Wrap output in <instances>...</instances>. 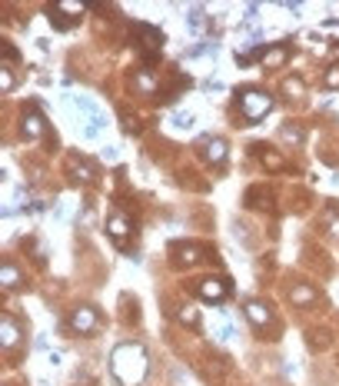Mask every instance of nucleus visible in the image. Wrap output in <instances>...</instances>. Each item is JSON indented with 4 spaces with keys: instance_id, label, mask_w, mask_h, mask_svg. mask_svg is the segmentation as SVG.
<instances>
[{
    "instance_id": "obj_13",
    "label": "nucleus",
    "mask_w": 339,
    "mask_h": 386,
    "mask_svg": "<svg viewBox=\"0 0 339 386\" xmlns=\"http://www.w3.org/2000/svg\"><path fill=\"white\" fill-rule=\"evenodd\" d=\"M0 287L4 290H23V273L17 270L13 260L4 256V263H0Z\"/></svg>"
},
{
    "instance_id": "obj_19",
    "label": "nucleus",
    "mask_w": 339,
    "mask_h": 386,
    "mask_svg": "<svg viewBox=\"0 0 339 386\" xmlns=\"http://www.w3.org/2000/svg\"><path fill=\"white\" fill-rule=\"evenodd\" d=\"M280 93H283L286 100H303V93H306V84L299 77H286L283 87H280Z\"/></svg>"
},
{
    "instance_id": "obj_7",
    "label": "nucleus",
    "mask_w": 339,
    "mask_h": 386,
    "mask_svg": "<svg viewBox=\"0 0 339 386\" xmlns=\"http://www.w3.org/2000/svg\"><path fill=\"white\" fill-rule=\"evenodd\" d=\"M21 133L23 140H44L47 133H50V123H47V117L40 113V107H23V117H21Z\"/></svg>"
},
{
    "instance_id": "obj_20",
    "label": "nucleus",
    "mask_w": 339,
    "mask_h": 386,
    "mask_svg": "<svg viewBox=\"0 0 339 386\" xmlns=\"http://www.w3.org/2000/svg\"><path fill=\"white\" fill-rule=\"evenodd\" d=\"M280 137L289 140V144H303V140H306V130H303L299 123H283V127H280Z\"/></svg>"
},
{
    "instance_id": "obj_27",
    "label": "nucleus",
    "mask_w": 339,
    "mask_h": 386,
    "mask_svg": "<svg viewBox=\"0 0 339 386\" xmlns=\"http://www.w3.org/2000/svg\"><path fill=\"white\" fill-rule=\"evenodd\" d=\"M173 123H176V127H180V130H186V127L193 123V117H190V113H176V117H173Z\"/></svg>"
},
{
    "instance_id": "obj_11",
    "label": "nucleus",
    "mask_w": 339,
    "mask_h": 386,
    "mask_svg": "<svg viewBox=\"0 0 339 386\" xmlns=\"http://www.w3.org/2000/svg\"><path fill=\"white\" fill-rule=\"evenodd\" d=\"M0 343H4V353H13L17 346H21V327L13 317H0Z\"/></svg>"
},
{
    "instance_id": "obj_6",
    "label": "nucleus",
    "mask_w": 339,
    "mask_h": 386,
    "mask_svg": "<svg viewBox=\"0 0 339 386\" xmlns=\"http://www.w3.org/2000/svg\"><path fill=\"white\" fill-rule=\"evenodd\" d=\"M243 313H246V320L253 323V330L260 333L263 340H270L266 333L273 327V307L263 303V300H246V303H243Z\"/></svg>"
},
{
    "instance_id": "obj_25",
    "label": "nucleus",
    "mask_w": 339,
    "mask_h": 386,
    "mask_svg": "<svg viewBox=\"0 0 339 386\" xmlns=\"http://www.w3.org/2000/svg\"><path fill=\"white\" fill-rule=\"evenodd\" d=\"M207 23V17H203V7H197V11H190V30H200Z\"/></svg>"
},
{
    "instance_id": "obj_2",
    "label": "nucleus",
    "mask_w": 339,
    "mask_h": 386,
    "mask_svg": "<svg viewBox=\"0 0 339 386\" xmlns=\"http://www.w3.org/2000/svg\"><path fill=\"white\" fill-rule=\"evenodd\" d=\"M273 93L270 90H263V87H240L236 90V107H240V117L246 123H260L266 120V113L273 110Z\"/></svg>"
},
{
    "instance_id": "obj_5",
    "label": "nucleus",
    "mask_w": 339,
    "mask_h": 386,
    "mask_svg": "<svg viewBox=\"0 0 339 386\" xmlns=\"http://www.w3.org/2000/svg\"><path fill=\"white\" fill-rule=\"evenodd\" d=\"M84 11H87L84 4H70V0H64V4H47V17H50V23H54L57 30H70V27H77L80 13Z\"/></svg>"
},
{
    "instance_id": "obj_15",
    "label": "nucleus",
    "mask_w": 339,
    "mask_h": 386,
    "mask_svg": "<svg viewBox=\"0 0 339 386\" xmlns=\"http://www.w3.org/2000/svg\"><path fill=\"white\" fill-rule=\"evenodd\" d=\"M67 174L77 180V183H90V180L97 177V170L90 164H80V157H70V160H67Z\"/></svg>"
},
{
    "instance_id": "obj_10",
    "label": "nucleus",
    "mask_w": 339,
    "mask_h": 386,
    "mask_svg": "<svg viewBox=\"0 0 339 386\" xmlns=\"http://www.w3.org/2000/svg\"><path fill=\"white\" fill-rule=\"evenodd\" d=\"M70 330L74 333H97L100 330V310L97 307H77L70 317Z\"/></svg>"
},
{
    "instance_id": "obj_12",
    "label": "nucleus",
    "mask_w": 339,
    "mask_h": 386,
    "mask_svg": "<svg viewBox=\"0 0 339 386\" xmlns=\"http://www.w3.org/2000/svg\"><path fill=\"white\" fill-rule=\"evenodd\" d=\"M286 300H289L293 307H313L319 300V293L309 287V283H293V287L286 290Z\"/></svg>"
},
{
    "instance_id": "obj_17",
    "label": "nucleus",
    "mask_w": 339,
    "mask_h": 386,
    "mask_svg": "<svg viewBox=\"0 0 339 386\" xmlns=\"http://www.w3.org/2000/svg\"><path fill=\"white\" fill-rule=\"evenodd\" d=\"M253 154H260V160H263V166L266 170H283V157L276 154V150H270V147H263V144H256L253 147Z\"/></svg>"
},
{
    "instance_id": "obj_9",
    "label": "nucleus",
    "mask_w": 339,
    "mask_h": 386,
    "mask_svg": "<svg viewBox=\"0 0 339 386\" xmlns=\"http://www.w3.org/2000/svg\"><path fill=\"white\" fill-rule=\"evenodd\" d=\"M200 157L213 166H223L226 164V157H230V144H226V137H207L203 144H200Z\"/></svg>"
},
{
    "instance_id": "obj_26",
    "label": "nucleus",
    "mask_w": 339,
    "mask_h": 386,
    "mask_svg": "<svg viewBox=\"0 0 339 386\" xmlns=\"http://www.w3.org/2000/svg\"><path fill=\"white\" fill-rule=\"evenodd\" d=\"M123 127H127L130 133L140 130V123H137V117H133V113H123Z\"/></svg>"
},
{
    "instance_id": "obj_18",
    "label": "nucleus",
    "mask_w": 339,
    "mask_h": 386,
    "mask_svg": "<svg viewBox=\"0 0 339 386\" xmlns=\"http://www.w3.org/2000/svg\"><path fill=\"white\" fill-rule=\"evenodd\" d=\"M130 84H133V90H140L143 97H154V93H156V77L150 74V70H140Z\"/></svg>"
},
{
    "instance_id": "obj_4",
    "label": "nucleus",
    "mask_w": 339,
    "mask_h": 386,
    "mask_svg": "<svg viewBox=\"0 0 339 386\" xmlns=\"http://www.w3.org/2000/svg\"><path fill=\"white\" fill-rule=\"evenodd\" d=\"M230 293H233L230 276H203L197 283V297L203 303H223V300H230Z\"/></svg>"
},
{
    "instance_id": "obj_22",
    "label": "nucleus",
    "mask_w": 339,
    "mask_h": 386,
    "mask_svg": "<svg viewBox=\"0 0 339 386\" xmlns=\"http://www.w3.org/2000/svg\"><path fill=\"white\" fill-rule=\"evenodd\" d=\"M176 320L183 323V327H200V310L197 307H176Z\"/></svg>"
},
{
    "instance_id": "obj_14",
    "label": "nucleus",
    "mask_w": 339,
    "mask_h": 386,
    "mask_svg": "<svg viewBox=\"0 0 339 386\" xmlns=\"http://www.w3.org/2000/svg\"><path fill=\"white\" fill-rule=\"evenodd\" d=\"M293 57V40H283L280 47H270L266 54H263V67H270V70H276V67H283L286 60Z\"/></svg>"
},
{
    "instance_id": "obj_1",
    "label": "nucleus",
    "mask_w": 339,
    "mask_h": 386,
    "mask_svg": "<svg viewBox=\"0 0 339 386\" xmlns=\"http://www.w3.org/2000/svg\"><path fill=\"white\" fill-rule=\"evenodd\" d=\"M110 373L120 386H140L150 376V350L143 343H120L110 353Z\"/></svg>"
},
{
    "instance_id": "obj_3",
    "label": "nucleus",
    "mask_w": 339,
    "mask_h": 386,
    "mask_svg": "<svg viewBox=\"0 0 339 386\" xmlns=\"http://www.w3.org/2000/svg\"><path fill=\"white\" fill-rule=\"evenodd\" d=\"M107 233L110 240H113V246H120V250H130V233H133V220L130 213L123 207H113L107 217Z\"/></svg>"
},
{
    "instance_id": "obj_8",
    "label": "nucleus",
    "mask_w": 339,
    "mask_h": 386,
    "mask_svg": "<svg viewBox=\"0 0 339 386\" xmlns=\"http://www.w3.org/2000/svg\"><path fill=\"white\" fill-rule=\"evenodd\" d=\"M133 37L140 40L137 47H143V57L146 60H156L160 57V44H163V33L150 27V23H133Z\"/></svg>"
},
{
    "instance_id": "obj_16",
    "label": "nucleus",
    "mask_w": 339,
    "mask_h": 386,
    "mask_svg": "<svg viewBox=\"0 0 339 386\" xmlns=\"http://www.w3.org/2000/svg\"><path fill=\"white\" fill-rule=\"evenodd\" d=\"M200 260V246H190V243H173V263L176 266H190Z\"/></svg>"
},
{
    "instance_id": "obj_23",
    "label": "nucleus",
    "mask_w": 339,
    "mask_h": 386,
    "mask_svg": "<svg viewBox=\"0 0 339 386\" xmlns=\"http://www.w3.org/2000/svg\"><path fill=\"white\" fill-rule=\"evenodd\" d=\"M0 87H4V93H11V90L17 87V74H13L7 64H4V74H0Z\"/></svg>"
},
{
    "instance_id": "obj_24",
    "label": "nucleus",
    "mask_w": 339,
    "mask_h": 386,
    "mask_svg": "<svg viewBox=\"0 0 339 386\" xmlns=\"http://www.w3.org/2000/svg\"><path fill=\"white\" fill-rule=\"evenodd\" d=\"M326 90H339V64H333L326 70Z\"/></svg>"
},
{
    "instance_id": "obj_21",
    "label": "nucleus",
    "mask_w": 339,
    "mask_h": 386,
    "mask_svg": "<svg viewBox=\"0 0 339 386\" xmlns=\"http://www.w3.org/2000/svg\"><path fill=\"white\" fill-rule=\"evenodd\" d=\"M323 227L329 230V237H336L339 240V203H333V207L323 213Z\"/></svg>"
}]
</instances>
